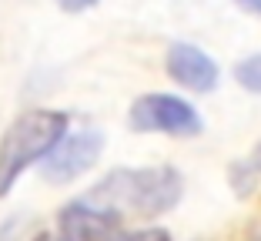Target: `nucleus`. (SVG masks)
<instances>
[{
    "mask_svg": "<svg viewBox=\"0 0 261 241\" xmlns=\"http://www.w3.org/2000/svg\"><path fill=\"white\" fill-rule=\"evenodd\" d=\"M127 124L141 134H171V138H194L201 134L204 121H201L198 108L177 94H141L127 111Z\"/></svg>",
    "mask_w": 261,
    "mask_h": 241,
    "instance_id": "3",
    "label": "nucleus"
},
{
    "mask_svg": "<svg viewBox=\"0 0 261 241\" xmlns=\"http://www.w3.org/2000/svg\"><path fill=\"white\" fill-rule=\"evenodd\" d=\"M164 70L174 84L188 87L194 94H211L221 81V67L215 64V57L204 54L198 44H188V40H177V44L168 47Z\"/></svg>",
    "mask_w": 261,
    "mask_h": 241,
    "instance_id": "5",
    "label": "nucleus"
},
{
    "mask_svg": "<svg viewBox=\"0 0 261 241\" xmlns=\"http://www.w3.org/2000/svg\"><path fill=\"white\" fill-rule=\"evenodd\" d=\"M67 124L70 117L54 108H31L10 121V127L0 134V198L10 195L27 168L50 154V148L67 134Z\"/></svg>",
    "mask_w": 261,
    "mask_h": 241,
    "instance_id": "2",
    "label": "nucleus"
},
{
    "mask_svg": "<svg viewBox=\"0 0 261 241\" xmlns=\"http://www.w3.org/2000/svg\"><path fill=\"white\" fill-rule=\"evenodd\" d=\"M231 184L238 188V195H251L254 188L261 184V144L248 157L234 161V168H231Z\"/></svg>",
    "mask_w": 261,
    "mask_h": 241,
    "instance_id": "6",
    "label": "nucleus"
},
{
    "mask_svg": "<svg viewBox=\"0 0 261 241\" xmlns=\"http://www.w3.org/2000/svg\"><path fill=\"white\" fill-rule=\"evenodd\" d=\"M245 10H254V14H261V0H238Z\"/></svg>",
    "mask_w": 261,
    "mask_h": 241,
    "instance_id": "10",
    "label": "nucleus"
},
{
    "mask_svg": "<svg viewBox=\"0 0 261 241\" xmlns=\"http://www.w3.org/2000/svg\"><path fill=\"white\" fill-rule=\"evenodd\" d=\"M185 195V178L171 164L154 168H117L87 191V201L100 204L114 218H161L177 208Z\"/></svg>",
    "mask_w": 261,
    "mask_h": 241,
    "instance_id": "1",
    "label": "nucleus"
},
{
    "mask_svg": "<svg viewBox=\"0 0 261 241\" xmlns=\"http://www.w3.org/2000/svg\"><path fill=\"white\" fill-rule=\"evenodd\" d=\"M100 151H104V134L97 127L64 134L50 148V154L40 161V174L50 184H70V181H77L81 174H87L97 164Z\"/></svg>",
    "mask_w": 261,
    "mask_h": 241,
    "instance_id": "4",
    "label": "nucleus"
},
{
    "mask_svg": "<svg viewBox=\"0 0 261 241\" xmlns=\"http://www.w3.org/2000/svg\"><path fill=\"white\" fill-rule=\"evenodd\" d=\"M234 81H238L245 91L261 94V54H251V57L234 64Z\"/></svg>",
    "mask_w": 261,
    "mask_h": 241,
    "instance_id": "7",
    "label": "nucleus"
},
{
    "mask_svg": "<svg viewBox=\"0 0 261 241\" xmlns=\"http://www.w3.org/2000/svg\"><path fill=\"white\" fill-rule=\"evenodd\" d=\"M111 241H171V234L161 228H144V231H117Z\"/></svg>",
    "mask_w": 261,
    "mask_h": 241,
    "instance_id": "8",
    "label": "nucleus"
},
{
    "mask_svg": "<svg viewBox=\"0 0 261 241\" xmlns=\"http://www.w3.org/2000/svg\"><path fill=\"white\" fill-rule=\"evenodd\" d=\"M57 7L67 10V14H84V10L97 7V0H57Z\"/></svg>",
    "mask_w": 261,
    "mask_h": 241,
    "instance_id": "9",
    "label": "nucleus"
}]
</instances>
